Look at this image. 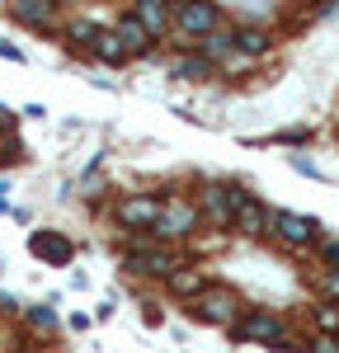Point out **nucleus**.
Masks as SVG:
<instances>
[{
	"instance_id": "14",
	"label": "nucleus",
	"mask_w": 339,
	"mask_h": 353,
	"mask_svg": "<svg viewBox=\"0 0 339 353\" xmlns=\"http://www.w3.org/2000/svg\"><path fill=\"white\" fill-rule=\"evenodd\" d=\"M165 283H170V292H174V297H198V292L207 288V278H203V269H184V264H179V269L170 273Z\"/></svg>"
},
{
	"instance_id": "9",
	"label": "nucleus",
	"mask_w": 339,
	"mask_h": 353,
	"mask_svg": "<svg viewBox=\"0 0 339 353\" xmlns=\"http://www.w3.org/2000/svg\"><path fill=\"white\" fill-rule=\"evenodd\" d=\"M28 250H33L38 259L56 264V269H66V264H71V254H76V245L66 241V236H56V231H33V236H28Z\"/></svg>"
},
{
	"instance_id": "21",
	"label": "nucleus",
	"mask_w": 339,
	"mask_h": 353,
	"mask_svg": "<svg viewBox=\"0 0 339 353\" xmlns=\"http://www.w3.org/2000/svg\"><path fill=\"white\" fill-rule=\"evenodd\" d=\"M307 353H339V334H316L307 344Z\"/></svg>"
},
{
	"instance_id": "11",
	"label": "nucleus",
	"mask_w": 339,
	"mask_h": 353,
	"mask_svg": "<svg viewBox=\"0 0 339 353\" xmlns=\"http://www.w3.org/2000/svg\"><path fill=\"white\" fill-rule=\"evenodd\" d=\"M109 33L118 38V48H123L127 57H141V52H151V38H146V28H141L137 19H132V14H123V19H118V24H113Z\"/></svg>"
},
{
	"instance_id": "7",
	"label": "nucleus",
	"mask_w": 339,
	"mask_h": 353,
	"mask_svg": "<svg viewBox=\"0 0 339 353\" xmlns=\"http://www.w3.org/2000/svg\"><path fill=\"white\" fill-rule=\"evenodd\" d=\"M156 212H161V198L156 193H132V198H123L118 203V226H127V231H141V226H156Z\"/></svg>"
},
{
	"instance_id": "3",
	"label": "nucleus",
	"mask_w": 339,
	"mask_h": 353,
	"mask_svg": "<svg viewBox=\"0 0 339 353\" xmlns=\"http://www.w3.org/2000/svg\"><path fill=\"white\" fill-rule=\"evenodd\" d=\"M245 203V193L231 189V184H207L203 189V198H198V217H207L212 226H222V231H231V217H236V208Z\"/></svg>"
},
{
	"instance_id": "23",
	"label": "nucleus",
	"mask_w": 339,
	"mask_h": 353,
	"mask_svg": "<svg viewBox=\"0 0 339 353\" xmlns=\"http://www.w3.org/2000/svg\"><path fill=\"white\" fill-rule=\"evenodd\" d=\"M320 254H325V264H330V269L339 273V241H330V245H325V250H320Z\"/></svg>"
},
{
	"instance_id": "20",
	"label": "nucleus",
	"mask_w": 339,
	"mask_h": 353,
	"mask_svg": "<svg viewBox=\"0 0 339 353\" xmlns=\"http://www.w3.org/2000/svg\"><path fill=\"white\" fill-rule=\"evenodd\" d=\"M71 38H76V43H81V48H90V43H94V38H99V28L90 24V19H76V24H71Z\"/></svg>"
},
{
	"instance_id": "10",
	"label": "nucleus",
	"mask_w": 339,
	"mask_h": 353,
	"mask_svg": "<svg viewBox=\"0 0 339 353\" xmlns=\"http://www.w3.org/2000/svg\"><path fill=\"white\" fill-rule=\"evenodd\" d=\"M231 231H236V236H264V231H269V208H264V203H259V198H250V193H245V203H240V208H236V217H231Z\"/></svg>"
},
{
	"instance_id": "28",
	"label": "nucleus",
	"mask_w": 339,
	"mask_h": 353,
	"mask_svg": "<svg viewBox=\"0 0 339 353\" xmlns=\"http://www.w3.org/2000/svg\"><path fill=\"white\" fill-rule=\"evenodd\" d=\"M335 141H339V123H335Z\"/></svg>"
},
{
	"instance_id": "4",
	"label": "nucleus",
	"mask_w": 339,
	"mask_h": 353,
	"mask_svg": "<svg viewBox=\"0 0 339 353\" xmlns=\"http://www.w3.org/2000/svg\"><path fill=\"white\" fill-rule=\"evenodd\" d=\"M123 264L132 273H146V278H170V273L179 269V254L165 250V245H132L123 254Z\"/></svg>"
},
{
	"instance_id": "22",
	"label": "nucleus",
	"mask_w": 339,
	"mask_h": 353,
	"mask_svg": "<svg viewBox=\"0 0 339 353\" xmlns=\"http://www.w3.org/2000/svg\"><path fill=\"white\" fill-rule=\"evenodd\" d=\"M28 316H33V325H52V321H56V316H52V311H48V306H33Z\"/></svg>"
},
{
	"instance_id": "26",
	"label": "nucleus",
	"mask_w": 339,
	"mask_h": 353,
	"mask_svg": "<svg viewBox=\"0 0 339 353\" xmlns=\"http://www.w3.org/2000/svg\"><path fill=\"white\" fill-rule=\"evenodd\" d=\"M0 208H10V189L5 184H0Z\"/></svg>"
},
{
	"instance_id": "6",
	"label": "nucleus",
	"mask_w": 339,
	"mask_h": 353,
	"mask_svg": "<svg viewBox=\"0 0 339 353\" xmlns=\"http://www.w3.org/2000/svg\"><path fill=\"white\" fill-rule=\"evenodd\" d=\"M170 24L179 28L184 38H207L212 28L222 24L217 5H170Z\"/></svg>"
},
{
	"instance_id": "5",
	"label": "nucleus",
	"mask_w": 339,
	"mask_h": 353,
	"mask_svg": "<svg viewBox=\"0 0 339 353\" xmlns=\"http://www.w3.org/2000/svg\"><path fill=\"white\" fill-rule=\"evenodd\" d=\"M236 334L245 339V344H269V349H282V321L274 311H245V316H236Z\"/></svg>"
},
{
	"instance_id": "12",
	"label": "nucleus",
	"mask_w": 339,
	"mask_h": 353,
	"mask_svg": "<svg viewBox=\"0 0 339 353\" xmlns=\"http://www.w3.org/2000/svg\"><path fill=\"white\" fill-rule=\"evenodd\" d=\"M132 19H137V24L146 28V38L156 43V38H161V33L170 28V5H161V0H137Z\"/></svg>"
},
{
	"instance_id": "18",
	"label": "nucleus",
	"mask_w": 339,
	"mask_h": 353,
	"mask_svg": "<svg viewBox=\"0 0 339 353\" xmlns=\"http://www.w3.org/2000/svg\"><path fill=\"white\" fill-rule=\"evenodd\" d=\"M207 71H212V61H203V57H184V61L174 66L179 81H198V76H207Z\"/></svg>"
},
{
	"instance_id": "27",
	"label": "nucleus",
	"mask_w": 339,
	"mask_h": 353,
	"mask_svg": "<svg viewBox=\"0 0 339 353\" xmlns=\"http://www.w3.org/2000/svg\"><path fill=\"white\" fill-rule=\"evenodd\" d=\"M0 161H10V151H5V137H0Z\"/></svg>"
},
{
	"instance_id": "8",
	"label": "nucleus",
	"mask_w": 339,
	"mask_h": 353,
	"mask_svg": "<svg viewBox=\"0 0 339 353\" xmlns=\"http://www.w3.org/2000/svg\"><path fill=\"white\" fill-rule=\"evenodd\" d=\"M269 226L282 245H311L316 241V221L302 212H269Z\"/></svg>"
},
{
	"instance_id": "16",
	"label": "nucleus",
	"mask_w": 339,
	"mask_h": 353,
	"mask_svg": "<svg viewBox=\"0 0 339 353\" xmlns=\"http://www.w3.org/2000/svg\"><path fill=\"white\" fill-rule=\"evenodd\" d=\"M90 52L99 57V61H104V66H123V61H127V52H123V48H118V38H113L109 28H99V38H94V43H90Z\"/></svg>"
},
{
	"instance_id": "15",
	"label": "nucleus",
	"mask_w": 339,
	"mask_h": 353,
	"mask_svg": "<svg viewBox=\"0 0 339 353\" xmlns=\"http://www.w3.org/2000/svg\"><path fill=\"white\" fill-rule=\"evenodd\" d=\"M10 14H14L19 24L43 28L48 19H52V5H48V0H19V5H10Z\"/></svg>"
},
{
	"instance_id": "19",
	"label": "nucleus",
	"mask_w": 339,
	"mask_h": 353,
	"mask_svg": "<svg viewBox=\"0 0 339 353\" xmlns=\"http://www.w3.org/2000/svg\"><path fill=\"white\" fill-rule=\"evenodd\" d=\"M316 325H320V334H339V306L335 301H325V306L316 311Z\"/></svg>"
},
{
	"instance_id": "13",
	"label": "nucleus",
	"mask_w": 339,
	"mask_h": 353,
	"mask_svg": "<svg viewBox=\"0 0 339 353\" xmlns=\"http://www.w3.org/2000/svg\"><path fill=\"white\" fill-rule=\"evenodd\" d=\"M231 48H240V52L245 57H264L269 52V48H274V38H269V33H264V28H236V33H231Z\"/></svg>"
},
{
	"instance_id": "24",
	"label": "nucleus",
	"mask_w": 339,
	"mask_h": 353,
	"mask_svg": "<svg viewBox=\"0 0 339 353\" xmlns=\"http://www.w3.org/2000/svg\"><path fill=\"white\" fill-rule=\"evenodd\" d=\"M0 57H10V61H24V52H19V48H10V43H0Z\"/></svg>"
},
{
	"instance_id": "25",
	"label": "nucleus",
	"mask_w": 339,
	"mask_h": 353,
	"mask_svg": "<svg viewBox=\"0 0 339 353\" xmlns=\"http://www.w3.org/2000/svg\"><path fill=\"white\" fill-rule=\"evenodd\" d=\"M330 297L339 301V273H330Z\"/></svg>"
},
{
	"instance_id": "29",
	"label": "nucleus",
	"mask_w": 339,
	"mask_h": 353,
	"mask_svg": "<svg viewBox=\"0 0 339 353\" xmlns=\"http://www.w3.org/2000/svg\"><path fill=\"white\" fill-rule=\"evenodd\" d=\"M335 306H339V301H335Z\"/></svg>"
},
{
	"instance_id": "2",
	"label": "nucleus",
	"mask_w": 339,
	"mask_h": 353,
	"mask_svg": "<svg viewBox=\"0 0 339 353\" xmlns=\"http://www.w3.org/2000/svg\"><path fill=\"white\" fill-rule=\"evenodd\" d=\"M194 316H198V321H207V325H236L240 301H236V292H231V288L207 283V288L194 297Z\"/></svg>"
},
{
	"instance_id": "1",
	"label": "nucleus",
	"mask_w": 339,
	"mask_h": 353,
	"mask_svg": "<svg viewBox=\"0 0 339 353\" xmlns=\"http://www.w3.org/2000/svg\"><path fill=\"white\" fill-rule=\"evenodd\" d=\"M198 208L189 203V198H161V212H156V236L161 241H184V236H194L198 231Z\"/></svg>"
},
{
	"instance_id": "17",
	"label": "nucleus",
	"mask_w": 339,
	"mask_h": 353,
	"mask_svg": "<svg viewBox=\"0 0 339 353\" xmlns=\"http://www.w3.org/2000/svg\"><path fill=\"white\" fill-rule=\"evenodd\" d=\"M198 52H203V61H212V57H226L231 52V33H222V28H212L203 43H198Z\"/></svg>"
}]
</instances>
